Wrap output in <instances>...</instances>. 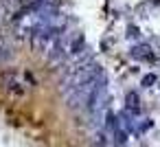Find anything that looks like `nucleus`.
I'll list each match as a JSON object with an SVG mask.
<instances>
[{
	"label": "nucleus",
	"mask_w": 160,
	"mask_h": 147,
	"mask_svg": "<svg viewBox=\"0 0 160 147\" xmlns=\"http://www.w3.org/2000/svg\"><path fill=\"white\" fill-rule=\"evenodd\" d=\"M125 110L129 114H134V116L140 114V101H138V94L136 92H127V97H125Z\"/></svg>",
	"instance_id": "obj_3"
},
{
	"label": "nucleus",
	"mask_w": 160,
	"mask_h": 147,
	"mask_svg": "<svg viewBox=\"0 0 160 147\" xmlns=\"http://www.w3.org/2000/svg\"><path fill=\"white\" fill-rule=\"evenodd\" d=\"M153 81H156V75H145L142 77V86H151Z\"/></svg>",
	"instance_id": "obj_6"
},
{
	"label": "nucleus",
	"mask_w": 160,
	"mask_h": 147,
	"mask_svg": "<svg viewBox=\"0 0 160 147\" xmlns=\"http://www.w3.org/2000/svg\"><path fill=\"white\" fill-rule=\"evenodd\" d=\"M11 55H13V51H11V44H9V40L0 35V66H5V64L11 59Z\"/></svg>",
	"instance_id": "obj_4"
},
{
	"label": "nucleus",
	"mask_w": 160,
	"mask_h": 147,
	"mask_svg": "<svg viewBox=\"0 0 160 147\" xmlns=\"http://www.w3.org/2000/svg\"><path fill=\"white\" fill-rule=\"evenodd\" d=\"M101 81H105V75H103V73H101L99 77L90 79V81H83L81 86L70 88L68 92H64V97H66V105H68L70 110H81V108H88L90 97L94 94V90H97V86H99Z\"/></svg>",
	"instance_id": "obj_1"
},
{
	"label": "nucleus",
	"mask_w": 160,
	"mask_h": 147,
	"mask_svg": "<svg viewBox=\"0 0 160 147\" xmlns=\"http://www.w3.org/2000/svg\"><path fill=\"white\" fill-rule=\"evenodd\" d=\"M0 86H2L5 90H9V92H13V94H22L24 92L20 73H16V70H5L2 75H0Z\"/></svg>",
	"instance_id": "obj_2"
},
{
	"label": "nucleus",
	"mask_w": 160,
	"mask_h": 147,
	"mask_svg": "<svg viewBox=\"0 0 160 147\" xmlns=\"http://www.w3.org/2000/svg\"><path fill=\"white\" fill-rule=\"evenodd\" d=\"M132 55H134V57H138V59H151V57H153V55H151V48H149L147 44L136 46V48L132 51Z\"/></svg>",
	"instance_id": "obj_5"
}]
</instances>
